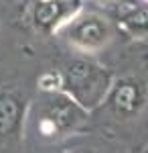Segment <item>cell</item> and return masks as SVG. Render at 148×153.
I'll list each match as a JSON object with an SVG mask.
<instances>
[{
    "mask_svg": "<svg viewBox=\"0 0 148 153\" xmlns=\"http://www.w3.org/2000/svg\"><path fill=\"white\" fill-rule=\"evenodd\" d=\"M29 102L14 90H0V145L21 141L26 123Z\"/></svg>",
    "mask_w": 148,
    "mask_h": 153,
    "instance_id": "6",
    "label": "cell"
},
{
    "mask_svg": "<svg viewBox=\"0 0 148 153\" xmlns=\"http://www.w3.org/2000/svg\"><path fill=\"white\" fill-rule=\"evenodd\" d=\"M120 25L126 33L134 37H148V2H136L132 6H122Z\"/></svg>",
    "mask_w": 148,
    "mask_h": 153,
    "instance_id": "7",
    "label": "cell"
},
{
    "mask_svg": "<svg viewBox=\"0 0 148 153\" xmlns=\"http://www.w3.org/2000/svg\"><path fill=\"white\" fill-rule=\"evenodd\" d=\"M102 2H110V4H118V6H132L140 0H102Z\"/></svg>",
    "mask_w": 148,
    "mask_h": 153,
    "instance_id": "9",
    "label": "cell"
},
{
    "mask_svg": "<svg viewBox=\"0 0 148 153\" xmlns=\"http://www.w3.org/2000/svg\"><path fill=\"white\" fill-rule=\"evenodd\" d=\"M59 33L65 37V41L71 47L79 49L83 53H97L112 43L114 27L106 16L97 14V12L81 10Z\"/></svg>",
    "mask_w": 148,
    "mask_h": 153,
    "instance_id": "3",
    "label": "cell"
},
{
    "mask_svg": "<svg viewBox=\"0 0 148 153\" xmlns=\"http://www.w3.org/2000/svg\"><path fill=\"white\" fill-rule=\"evenodd\" d=\"M59 74H61V92L73 98L87 112H93L106 102V96L114 82L112 71L89 57L69 61L63 65V70H59Z\"/></svg>",
    "mask_w": 148,
    "mask_h": 153,
    "instance_id": "1",
    "label": "cell"
},
{
    "mask_svg": "<svg viewBox=\"0 0 148 153\" xmlns=\"http://www.w3.org/2000/svg\"><path fill=\"white\" fill-rule=\"evenodd\" d=\"M39 88L43 92H55L61 90V74L59 71H45L39 76Z\"/></svg>",
    "mask_w": 148,
    "mask_h": 153,
    "instance_id": "8",
    "label": "cell"
},
{
    "mask_svg": "<svg viewBox=\"0 0 148 153\" xmlns=\"http://www.w3.org/2000/svg\"><path fill=\"white\" fill-rule=\"evenodd\" d=\"M148 102V86L136 76H124L112 82V88L103 104L110 106L116 118L130 120L136 118Z\"/></svg>",
    "mask_w": 148,
    "mask_h": 153,
    "instance_id": "4",
    "label": "cell"
},
{
    "mask_svg": "<svg viewBox=\"0 0 148 153\" xmlns=\"http://www.w3.org/2000/svg\"><path fill=\"white\" fill-rule=\"evenodd\" d=\"M142 2H148V0H142Z\"/></svg>",
    "mask_w": 148,
    "mask_h": 153,
    "instance_id": "10",
    "label": "cell"
},
{
    "mask_svg": "<svg viewBox=\"0 0 148 153\" xmlns=\"http://www.w3.org/2000/svg\"><path fill=\"white\" fill-rule=\"evenodd\" d=\"M43 102L37 110V135L45 141H61L77 135L87 123V110L81 108L65 92H43Z\"/></svg>",
    "mask_w": 148,
    "mask_h": 153,
    "instance_id": "2",
    "label": "cell"
},
{
    "mask_svg": "<svg viewBox=\"0 0 148 153\" xmlns=\"http://www.w3.org/2000/svg\"><path fill=\"white\" fill-rule=\"evenodd\" d=\"M83 10V0H37L31 8V23L43 35L59 33Z\"/></svg>",
    "mask_w": 148,
    "mask_h": 153,
    "instance_id": "5",
    "label": "cell"
}]
</instances>
